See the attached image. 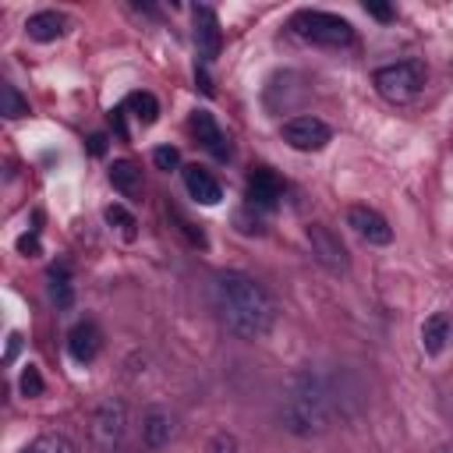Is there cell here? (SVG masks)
Listing matches in <instances>:
<instances>
[{
  "label": "cell",
  "mask_w": 453,
  "mask_h": 453,
  "mask_svg": "<svg viewBox=\"0 0 453 453\" xmlns=\"http://www.w3.org/2000/svg\"><path fill=\"white\" fill-rule=\"evenodd\" d=\"M212 304L223 329L237 340H258L276 322V304L262 283L244 273H216L212 280Z\"/></svg>",
  "instance_id": "1"
},
{
  "label": "cell",
  "mask_w": 453,
  "mask_h": 453,
  "mask_svg": "<svg viewBox=\"0 0 453 453\" xmlns=\"http://www.w3.org/2000/svg\"><path fill=\"white\" fill-rule=\"evenodd\" d=\"M336 421L333 407V389L329 375L315 368H297L283 382V400H280V425L283 432L297 439H315L326 435Z\"/></svg>",
  "instance_id": "2"
},
{
  "label": "cell",
  "mask_w": 453,
  "mask_h": 453,
  "mask_svg": "<svg viewBox=\"0 0 453 453\" xmlns=\"http://www.w3.org/2000/svg\"><path fill=\"white\" fill-rule=\"evenodd\" d=\"M290 28H294V35H301L304 42L329 46V50H340V46H350V42H354L350 21L340 18V14H329V11H297V14L290 18Z\"/></svg>",
  "instance_id": "3"
},
{
  "label": "cell",
  "mask_w": 453,
  "mask_h": 453,
  "mask_svg": "<svg viewBox=\"0 0 453 453\" xmlns=\"http://www.w3.org/2000/svg\"><path fill=\"white\" fill-rule=\"evenodd\" d=\"M372 81H375V92H379L386 103L403 106V103L418 99V92L425 88V71H421V64H414V60H400V64L379 67Z\"/></svg>",
  "instance_id": "4"
},
{
  "label": "cell",
  "mask_w": 453,
  "mask_h": 453,
  "mask_svg": "<svg viewBox=\"0 0 453 453\" xmlns=\"http://www.w3.org/2000/svg\"><path fill=\"white\" fill-rule=\"evenodd\" d=\"M127 435V407L120 400H106L96 407L92 421H88V439L99 453H113Z\"/></svg>",
  "instance_id": "5"
},
{
  "label": "cell",
  "mask_w": 453,
  "mask_h": 453,
  "mask_svg": "<svg viewBox=\"0 0 453 453\" xmlns=\"http://www.w3.org/2000/svg\"><path fill=\"white\" fill-rule=\"evenodd\" d=\"M304 237H308V248H311V255H315V262H319L322 269H329L333 276H343V273L350 269L347 248L340 244V237H336L326 223H311V226L304 230Z\"/></svg>",
  "instance_id": "6"
},
{
  "label": "cell",
  "mask_w": 453,
  "mask_h": 453,
  "mask_svg": "<svg viewBox=\"0 0 453 453\" xmlns=\"http://www.w3.org/2000/svg\"><path fill=\"white\" fill-rule=\"evenodd\" d=\"M329 138H333L329 124L319 120V117H311V113H301V117L283 120V142L290 149H297V152H319V149L329 145Z\"/></svg>",
  "instance_id": "7"
},
{
  "label": "cell",
  "mask_w": 453,
  "mask_h": 453,
  "mask_svg": "<svg viewBox=\"0 0 453 453\" xmlns=\"http://www.w3.org/2000/svg\"><path fill=\"white\" fill-rule=\"evenodd\" d=\"M347 226L365 241V244H389L393 241V226L389 219L372 209V205H350L347 209Z\"/></svg>",
  "instance_id": "8"
},
{
  "label": "cell",
  "mask_w": 453,
  "mask_h": 453,
  "mask_svg": "<svg viewBox=\"0 0 453 453\" xmlns=\"http://www.w3.org/2000/svg\"><path fill=\"white\" fill-rule=\"evenodd\" d=\"M67 350H71V357L78 361V365H88V361H96V354L103 350V333H99V326L96 322H78L71 333H67Z\"/></svg>",
  "instance_id": "9"
},
{
  "label": "cell",
  "mask_w": 453,
  "mask_h": 453,
  "mask_svg": "<svg viewBox=\"0 0 453 453\" xmlns=\"http://www.w3.org/2000/svg\"><path fill=\"white\" fill-rule=\"evenodd\" d=\"M191 18H195V42H198V53H202L205 60H212V57L219 53V42H223L219 18L212 14V7H195Z\"/></svg>",
  "instance_id": "10"
},
{
  "label": "cell",
  "mask_w": 453,
  "mask_h": 453,
  "mask_svg": "<svg viewBox=\"0 0 453 453\" xmlns=\"http://www.w3.org/2000/svg\"><path fill=\"white\" fill-rule=\"evenodd\" d=\"M283 198V184L273 170H251L248 177V202L258 209H276Z\"/></svg>",
  "instance_id": "11"
},
{
  "label": "cell",
  "mask_w": 453,
  "mask_h": 453,
  "mask_svg": "<svg viewBox=\"0 0 453 453\" xmlns=\"http://www.w3.org/2000/svg\"><path fill=\"white\" fill-rule=\"evenodd\" d=\"M170 439H173V418H170V411L149 407V411L142 414V442H145L149 449H163Z\"/></svg>",
  "instance_id": "12"
},
{
  "label": "cell",
  "mask_w": 453,
  "mask_h": 453,
  "mask_svg": "<svg viewBox=\"0 0 453 453\" xmlns=\"http://www.w3.org/2000/svg\"><path fill=\"white\" fill-rule=\"evenodd\" d=\"M191 131L198 134V142H202L216 159H226V156H230V142H226V134L219 131V124L212 120V113L198 110V113L191 117Z\"/></svg>",
  "instance_id": "13"
},
{
  "label": "cell",
  "mask_w": 453,
  "mask_h": 453,
  "mask_svg": "<svg viewBox=\"0 0 453 453\" xmlns=\"http://www.w3.org/2000/svg\"><path fill=\"white\" fill-rule=\"evenodd\" d=\"M184 184H188L191 198L202 202V205H216V202L223 198V188H219L216 177H212L209 170H202V166H184Z\"/></svg>",
  "instance_id": "14"
},
{
  "label": "cell",
  "mask_w": 453,
  "mask_h": 453,
  "mask_svg": "<svg viewBox=\"0 0 453 453\" xmlns=\"http://www.w3.org/2000/svg\"><path fill=\"white\" fill-rule=\"evenodd\" d=\"M25 32H28V39H35V42H53V39H60V35L67 32V18L57 14V11H39V14H32V18L25 21Z\"/></svg>",
  "instance_id": "15"
},
{
  "label": "cell",
  "mask_w": 453,
  "mask_h": 453,
  "mask_svg": "<svg viewBox=\"0 0 453 453\" xmlns=\"http://www.w3.org/2000/svg\"><path fill=\"white\" fill-rule=\"evenodd\" d=\"M446 343H449V315L435 311L421 322V347H425V354H442Z\"/></svg>",
  "instance_id": "16"
},
{
  "label": "cell",
  "mask_w": 453,
  "mask_h": 453,
  "mask_svg": "<svg viewBox=\"0 0 453 453\" xmlns=\"http://www.w3.org/2000/svg\"><path fill=\"white\" fill-rule=\"evenodd\" d=\"M110 184H113L120 195H138V188H142V170H138L134 163H127V159H117V163L110 166Z\"/></svg>",
  "instance_id": "17"
},
{
  "label": "cell",
  "mask_w": 453,
  "mask_h": 453,
  "mask_svg": "<svg viewBox=\"0 0 453 453\" xmlns=\"http://www.w3.org/2000/svg\"><path fill=\"white\" fill-rule=\"evenodd\" d=\"M0 113H4L7 120H18V117H25V113H28V99H25L11 81H4V85H0Z\"/></svg>",
  "instance_id": "18"
},
{
  "label": "cell",
  "mask_w": 453,
  "mask_h": 453,
  "mask_svg": "<svg viewBox=\"0 0 453 453\" xmlns=\"http://www.w3.org/2000/svg\"><path fill=\"white\" fill-rule=\"evenodd\" d=\"M50 297H53V304H57L60 311H67V308L74 304V283L67 280L64 269H53V273H50Z\"/></svg>",
  "instance_id": "19"
},
{
  "label": "cell",
  "mask_w": 453,
  "mask_h": 453,
  "mask_svg": "<svg viewBox=\"0 0 453 453\" xmlns=\"http://www.w3.org/2000/svg\"><path fill=\"white\" fill-rule=\"evenodd\" d=\"M127 110H131L142 124H156V117H159V103H156L152 92H131V96H127Z\"/></svg>",
  "instance_id": "20"
},
{
  "label": "cell",
  "mask_w": 453,
  "mask_h": 453,
  "mask_svg": "<svg viewBox=\"0 0 453 453\" xmlns=\"http://www.w3.org/2000/svg\"><path fill=\"white\" fill-rule=\"evenodd\" d=\"M103 216H106V223H110V226H117V230H120V237H124V241H131V237L138 234V219H134L124 205H106V212H103Z\"/></svg>",
  "instance_id": "21"
},
{
  "label": "cell",
  "mask_w": 453,
  "mask_h": 453,
  "mask_svg": "<svg viewBox=\"0 0 453 453\" xmlns=\"http://www.w3.org/2000/svg\"><path fill=\"white\" fill-rule=\"evenodd\" d=\"M32 449H35V453H74V446H71L64 435H57V432H42V435L32 442Z\"/></svg>",
  "instance_id": "22"
},
{
  "label": "cell",
  "mask_w": 453,
  "mask_h": 453,
  "mask_svg": "<svg viewBox=\"0 0 453 453\" xmlns=\"http://www.w3.org/2000/svg\"><path fill=\"white\" fill-rule=\"evenodd\" d=\"M18 386H21V393H25V396H42V389H46V382H42V375H39V368H35V365H28V368L21 372Z\"/></svg>",
  "instance_id": "23"
},
{
  "label": "cell",
  "mask_w": 453,
  "mask_h": 453,
  "mask_svg": "<svg viewBox=\"0 0 453 453\" xmlns=\"http://www.w3.org/2000/svg\"><path fill=\"white\" fill-rule=\"evenodd\" d=\"M152 163H156L159 170H173V166L180 163V152H177L173 145H159V149H152Z\"/></svg>",
  "instance_id": "24"
},
{
  "label": "cell",
  "mask_w": 453,
  "mask_h": 453,
  "mask_svg": "<svg viewBox=\"0 0 453 453\" xmlns=\"http://www.w3.org/2000/svg\"><path fill=\"white\" fill-rule=\"evenodd\" d=\"M209 453H237V439H234V435H226V432H219V435H212Z\"/></svg>",
  "instance_id": "25"
},
{
  "label": "cell",
  "mask_w": 453,
  "mask_h": 453,
  "mask_svg": "<svg viewBox=\"0 0 453 453\" xmlns=\"http://www.w3.org/2000/svg\"><path fill=\"white\" fill-rule=\"evenodd\" d=\"M18 251L21 255H39V234L32 230V234H21L18 237Z\"/></svg>",
  "instance_id": "26"
},
{
  "label": "cell",
  "mask_w": 453,
  "mask_h": 453,
  "mask_svg": "<svg viewBox=\"0 0 453 453\" xmlns=\"http://www.w3.org/2000/svg\"><path fill=\"white\" fill-rule=\"evenodd\" d=\"M365 11H368L372 18H379V21H389V18H393V11H389L386 4H375V0H368V4H365Z\"/></svg>",
  "instance_id": "27"
},
{
  "label": "cell",
  "mask_w": 453,
  "mask_h": 453,
  "mask_svg": "<svg viewBox=\"0 0 453 453\" xmlns=\"http://www.w3.org/2000/svg\"><path fill=\"white\" fill-rule=\"evenodd\" d=\"M88 152H92V156H103V152H106V138H103V134H92V138H88Z\"/></svg>",
  "instance_id": "28"
},
{
  "label": "cell",
  "mask_w": 453,
  "mask_h": 453,
  "mask_svg": "<svg viewBox=\"0 0 453 453\" xmlns=\"http://www.w3.org/2000/svg\"><path fill=\"white\" fill-rule=\"evenodd\" d=\"M18 347H21V336H18V333H11V336H7V361H14Z\"/></svg>",
  "instance_id": "29"
},
{
  "label": "cell",
  "mask_w": 453,
  "mask_h": 453,
  "mask_svg": "<svg viewBox=\"0 0 453 453\" xmlns=\"http://www.w3.org/2000/svg\"><path fill=\"white\" fill-rule=\"evenodd\" d=\"M198 85H202V92H205V96H212V85H209V78H205V74H198Z\"/></svg>",
  "instance_id": "30"
},
{
  "label": "cell",
  "mask_w": 453,
  "mask_h": 453,
  "mask_svg": "<svg viewBox=\"0 0 453 453\" xmlns=\"http://www.w3.org/2000/svg\"><path fill=\"white\" fill-rule=\"evenodd\" d=\"M435 453H453V446H439V449H435Z\"/></svg>",
  "instance_id": "31"
},
{
  "label": "cell",
  "mask_w": 453,
  "mask_h": 453,
  "mask_svg": "<svg viewBox=\"0 0 453 453\" xmlns=\"http://www.w3.org/2000/svg\"><path fill=\"white\" fill-rule=\"evenodd\" d=\"M25 453H35V449H32V446H28V449H25Z\"/></svg>",
  "instance_id": "32"
}]
</instances>
